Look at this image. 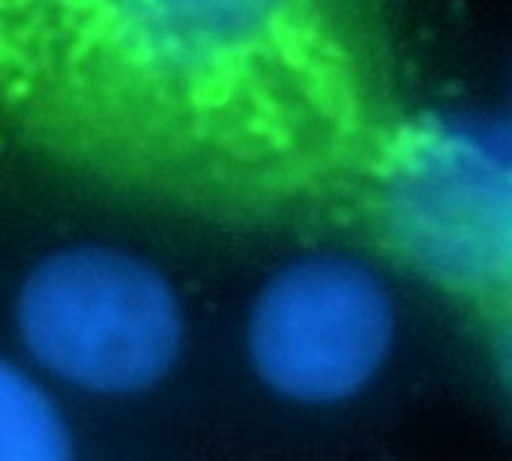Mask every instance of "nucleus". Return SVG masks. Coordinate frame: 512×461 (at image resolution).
<instances>
[{
  "label": "nucleus",
  "mask_w": 512,
  "mask_h": 461,
  "mask_svg": "<svg viewBox=\"0 0 512 461\" xmlns=\"http://www.w3.org/2000/svg\"><path fill=\"white\" fill-rule=\"evenodd\" d=\"M381 0H78L0 72L54 159L213 216L360 192L393 105Z\"/></svg>",
  "instance_id": "1"
},
{
  "label": "nucleus",
  "mask_w": 512,
  "mask_h": 461,
  "mask_svg": "<svg viewBox=\"0 0 512 461\" xmlns=\"http://www.w3.org/2000/svg\"><path fill=\"white\" fill-rule=\"evenodd\" d=\"M357 198L381 249L450 300L507 321L510 120L477 111L399 117Z\"/></svg>",
  "instance_id": "2"
},
{
  "label": "nucleus",
  "mask_w": 512,
  "mask_h": 461,
  "mask_svg": "<svg viewBox=\"0 0 512 461\" xmlns=\"http://www.w3.org/2000/svg\"><path fill=\"white\" fill-rule=\"evenodd\" d=\"M15 333L30 363L57 384L96 399H129L174 372L186 315L156 264L84 243L27 270L15 294Z\"/></svg>",
  "instance_id": "3"
},
{
  "label": "nucleus",
  "mask_w": 512,
  "mask_h": 461,
  "mask_svg": "<svg viewBox=\"0 0 512 461\" xmlns=\"http://www.w3.org/2000/svg\"><path fill=\"white\" fill-rule=\"evenodd\" d=\"M396 306L375 270L345 255H306L279 267L255 294L246 354L282 402L333 408L384 372Z\"/></svg>",
  "instance_id": "4"
},
{
  "label": "nucleus",
  "mask_w": 512,
  "mask_h": 461,
  "mask_svg": "<svg viewBox=\"0 0 512 461\" xmlns=\"http://www.w3.org/2000/svg\"><path fill=\"white\" fill-rule=\"evenodd\" d=\"M75 435L60 402L24 366L0 357V461H69Z\"/></svg>",
  "instance_id": "5"
},
{
  "label": "nucleus",
  "mask_w": 512,
  "mask_h": 461,
  "mask_svg": "<svg viewBox=\"0 0 512 461\" xmlns=\"http://www.w3.org/2000/svg\"><path fill=\"white\" fill-rule=\"evenodd\" d=\"M78 0H0V72L36 45Z\"/></svg>",
  "instance_id": "6"
}]
</instances>
